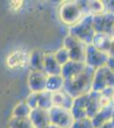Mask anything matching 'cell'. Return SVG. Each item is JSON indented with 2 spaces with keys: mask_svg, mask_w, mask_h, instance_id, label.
<instances>
[{
  "mask_svg": "<svg viewBox=\"0 0 114 128\" xmlns=\"http://www.w3.org/2000/svg\"><path fill=\"white\" fill-rule=\"evenodd\" d=\"M38 108L43 109V110L49 111L53 108V100H52V93L49 92H43L39 93V100H38Z\"/></svg>",
  "mask_w": 114,
  "mask_h": 128,
  "instance_id": "obj_23",
  "label": "cell"
},
{
  "mask_svg": "<svg viewBox=\"0 0 114 128\" xmlns=\"http://www.w3.org/2000/svg\"><path fill=\"white\" fill-rule=\"evenodd\" d=\"M43 72L48 75H61V67L56 62L54 52H44V65H43Z\"/></svg>",
  "mask_w": 114,
  "mask_h": 128,
  "instance_id": "obj_15",
  "label": "cell"
},
{
  "mask_svg": "<svg viewBox=\"0 0 114 128\" xmlns=\"http://www.w3.org/2000/svg\"><path fill=\"white\" fill-rule=\"evenodd\" d=\"M108 56H114V40L111 45V48H110L108 51Z\"/></svg>",
  "mask_w": 114,
  "mask_h": 128,
  "instance_id": "obj_31",
  "label": "cell"
},
{
  "mask_svg": "<svg viewBox=\"0 0 114 128\" xmlns=\"http://www.w3.org/2000/svg\"><path fill=\"white\" fill-rule=\"evenodd\" d=\"M113 38H114V28H113Z\"/></svg>",
  "mask_w": 114,
  "mask_h": 128,
  "instance_id": "obj_35",
  "label": "cell"
},
{
  "mask_svg": "<svg viewBox=\"0 0 114 128\" xmlns=\"http://www.w3.org/2000/svg\"><path fill=\"white\" fill-rule=\"evenodd\" d=\"M69 34L72 35L85 44H92L96 34L93 26V16H84L78 24L69 28Z\"/></svg>",
  "mask_w": 114,
  "mask_h": 128,
  "instance_id": "obj_3",
  "label": "cell"
},
{
  "mask_svg": "<svg viewBox=\"0 0 114 128\" xmlns=\"http://www.w3.org/2000/svg\"><path fill=\"white\" fill-rule=\"evenodd\" d=\"M93 26L96 34H106L113 35L114 28V14L105 12L93 16Z\"/></svg>",
  "mask_w": 114,
  "mask_h": 128,
  "instance_id": "obj_8",
  "label": "cell"
},
{
  "mask_svg": "<svg viewBox=\"0 0 114 128\" xmlns=\"http://www.w3.org/2000/svg\"><path fill=\"white\" fill-rule=\"evenodd\" d=\"M86 16L88 15L84 9L82 1H67L62 4L60 7V19L70 28L78 24Z\"/></svg>",
  "mask_w": 114,
  "mask_h": 128,
  "instance_id": "obj_2",
  "label": "cell"
},
{
  "mask_svg": "<svg viewBox=\"0 0 114 128\" xmlns=\"http://www.w3.org/2000/svg\"><path fill=\"white\" fill-rule=\"evenodd\" d=\"M31 111L32 109L27 105L26 101H22L14 106L12 110V117L13 118H27L30 115Z\"/></svg>",
  "mask_w": 114,
  "mask_h": 128,
  "instance_id": "obj_22",
  "label": "cell"
},
{
  "mask_svg": "<svg viewBox=\"0 0 114 128\" xmlns=\"http://www.w3.org/2000/svg\"><path fill=\"white\" fill-rule=\"evenodd\" d=\"M86 67V64L84 62H78L69 61L67 64L61 67V75L65 80H68L71 78L74 77L77 74L83 71Z\"/></svg>",
  "mask_w": 114,
  "mask_h": 128,
  "instance_id": "obj_13",
  "label": "cell"
},
{
  "mask_svg": "<svg viewBox=\"0 0 114 128\" xmlns=\"http://www.w3.org/2000/svg\"><path fill=\"white\" fill-rule=\"evenodd\" d=\"M9 128H35L31 120L27 118H13L9 121Z\"/></svg>",
  "mask_w": 114,
  "mask_h": 128,
  "instance_id": "obj_24",
  "label": "cell"
},
{
  "mask_svg": "<svg viewBox=\"0 0 114 128\" xmlns=\"http://www.w3.org/2000/svg\"><path fill=\"white\" fill-rule=\"evenodd\" d=\"M49 115L51 124L60 128H71L75 120L71 110L59 107H53L49 109Z\"/></svg>",
  "mask_w": 114,
  "mask_h": 128,
  "instance_id": "obj_6",
  "label": "cell"
},
{
  "mask_svg": "<svg viewBox=\"0 0 114 128\" xmlns=\"http://www.w3.org/2000/svg\"><path fill=\"white\" fill-rule=\"evenodd\" d=\"M107 88L114 89V72L107 66L95 70L92 90L101 92Z\"/></svg>",
  "mask_w": 114,
  "mask_h": 128,
  "instance_id": "obj_5",
  "label": "cell"
},
{
  "mask_svg": "<svg viewBox=\"0 0 114 128\" xmlns=\"http://www.w3.org/2000/svg\"><path fill=\"white\" fill-rule=\"evenodd\" d=\"M65 80L61 75H50L48 77L46 83V90L51 93L63 90Z\"/></svg>",
  "mask_w": 114,
  "mask_h": 128,
  "instance_id": "obj_20",
  "label": "cell"
},
{
  "mask_svg": "<svg viewBox=\"0 0 114 128\" xmlns=\"http://www.w3.org/2000/svg\"><path fill=\"white\" fill-rule=\"evenodd\" d=\"M99 128H114V124L113 123L112 120H110L107 121V122H105L104 124H102Z\"/></svg>",
  "mask_w": 114,
  "mask_h": 128,
  "instance_id": "obj_30",
  "label": "cell"
},
{
  "mask_svg": "<svg viewBox=\"0 0 114 128\" xmlns=\"http://www.w3.org/2000/svg\"><path fill=\"white\" fill-rule=\"evenodd\" d=\"M114 111V105L112 104L107 107H104L95 114L94 118H92V122L95 128H99L102 124L112 120Z\"/></svg>",
  "mask_w": 114,
  "mask_h": 128,
  "instance_id": "obj_18",
  "label": "cell"
},
{
  "mask_svg": "<svg viewBox=\"0 0 114 128\" xmlns=\"http://www.w3.org/2000/svg\"><path fill=\"white\" fill-rule=\"evenodd\" d=\"M52 100L53 107H59V108L71 110L74 98L67 94L64 90H61L60 92L52 93Z\"/></svg>",
  "mask_w": 114,
  "mask_h": 128,
  "instance_id": "obj_14",
  "label": "cell"
},
{
  "mask_svg": "<svg viewBox=\"0 0 114 128\" xmlns=\"http://www.w3.org/2000/svg\"><path fill=\"white\" fill-rule=\"evenodd\" d=\"M71 128H95L92 120L85 118L82 120H75Z\"/></svg>",
  "mask_w": 114,
  "mask_h": 128,
  "instance_id": "obj_26",
  "label": "cell"
},
{
  "mask_svg": "<svg viewBox=\"0 0 114 128\" xmlns=\"http://www.w3.org/2000/svg\"><path fill=\"white\" fill-rule=\"evenodd\" d=\"M49 75L43 71L31 70L27 78L28 87L32 92H40L46 90V83Z\"/></svg>",
  "mask_w": 114,
  "mask_h": 128,
  "instance_id": "obj_9",
  "label": "cell"
},
{
  "mask_svg": "<svg viewBox=\"0 0 114 128\" xmlns=\"http://www.w3.org/2000/svg\"><path fill=\"white\" fill-rule=\"evenodd\" d=\"M95 69L86 65L81 73L68 80H65L63 90L72 98H76L92 92V84Z\"/></svg>",
  "mask_w": 114,
  "mask_h": 128,
  "instance_id": "obj_1",
  "label": "cell"
},
{
  "mask_svg": "<svg viewBox=\"0 0 114 128\" xmlns=\"http://www.w3.org/2000/svg\"><path fill=\"white\" fill-rule=\"evenodd\" d=\"M89 94L83 95V96L74 98L71 111L75 120L89 118L87 115V108H88L89 98H90Z\"/></svg>",
  "mask_w": 114,
  "mask_h": 128,
  "instance_id": "obj_11",
  "label": "cell"
},
{
  "mask_svg": "<svg viewBox=\"0 0 114 128\" xmlns=\"http://www.w3.org/2000/svg\"><path fill=\"white\" fill-rule=\"evenodd\" d=\"M29 119L31 120L35 128H47L51 124L49 111L38 108L32 109L31 111Z\"/></svg>",
  "mask_w": 114,
  "mask_h": 128,
  "instance_id": "obj_12",
  "label": "cell"
},
{
  "mask_svg": "<svg viewBox=\"0 0 114 128\" xmlns=\"http://www.w3.org/2000/svg\"><path fill=\"white\" fill-rule=\"evenodd\" d=\"M106 12H110V13L114 14V1H106Z\"/></svg>",
  "mask_w": 114,
  "mask_h": 128,
  "instance_id": "obj_28",
  "label": "cell"
},
{
  "mask_svg": "<svg viewBox=\"0 0 114 128\" xmlns=\"http://www.w3.org/2000/svg\"><path fill=\"white\" fill-rule=\"evenodd\" d=\"M43 65H44V52L43 51L36 50L30 53L29 66L31 68V70L43 71Z\"/></svg>",
  "mask_w": 114,
  "mask_h": 128,
  "instance_id": "obj_19",
  "label": "cell"
},
{
  "mask_svg": "<svg viewBox=\"0 0 114 128\" xmlns=\"http://www.w3.org/2000/svg\"><path fill=\"white\" fill-rule=\"evenodd\" d=\"M85 6L87 12L90 16H98L106 12V6L104 1H98V0H90L85 1Z\"/></svg>",
  "mask_w": 114,
  "mask_h": 128,
  "instance_id": "obj_21",
  "label": "cell"
},
{
  "mask_svg": "<svg viewBox=\"0 0 114 128\" xmlns=\"http://www.w3.org/2000/svg\"><path fill=\"white\" fill-rule=\"evenodd\" d=\"M47 128H60V127L56 126H55V125H53V124H50V125H49Z\"/></svg>",
  "mask_w": 114,
  "mask_h": 128,
  "instance_id": "obj_32",
  "label": "cell"
},
{
  "mask_svg": "<svg viewBox=\"0 0 114 128\" xmlns=\"http://www.w3.org/2000/svg\"><path fill=\"white\" fill-rule=\"evenodd\" d=\"M54 56H55L56 62L59 63V65L61 66V67L64 66L65 64H67L69 61H71L69 52H68L66 48H64V47L57 50L55 52H54Z\"/></svg>",
  "mask_w": 114,
  "mask_h": 128,
  "instance_id": "obj_25",
  "label": "cell"
},
{
  "mask_svg": "<svg viewBox=\"0 0 114 128\" xmlns=\"http://www.w3.org/2000/svg\"><path fill=\"white\" fill-rule=\"evenodd\" d=\"M109 59L108 54L96 49L93 44L87 45L85 64L94 69H98L104 66H107Z\"/></svg>",
  "mask_w": 114,
  "mask_h": 128,
  "instance_id": "obj_7",
  "label": "cell"
},
{
  "mask_svg": "<svg viewBox=\"0 0 114 128\" xmlns=\"http://www.w3.org/2000/svg\"><path fill=\"white\" fill-rule=\"evenodd\" d=\"M30 54H28L26 50H17L8 56L6 59V64L11 69L22 68L29 65Z\"/></svg>",
  "mask_w": 114,
  "mask_h": 128,
  "instance_id": "obj_10",
  "label": "cell"
},
{
  "mask_svg": "<svg viewBox=\"0 0 114 128\" xmlns=\"http://www.w3.org/2000/svg\"><path fill=\"white\" fill-rule=\"evenodd\" d=\"M112 121H113V123L114 124V111H113V117H112Z\"/></svg>",
  "mask_w": 114,
  "mask_h": 128,
  "instance_id": "obj_34",
  "label": "cell"
},
{
  "mask_svg": "<svg viewBox=\"0 0 114 128\" xmlns=\"http://www.w3.org/2000/svg\"><path fill=\"white\" fill-rule=\"evenodd\" d=\"M22 4H23V2L22 1H13V2H11V4H10V6H11L12 10H14V11H16V10H18L20 7H21Z\"/></svg>",
  "mask_w": 114,
  "mask_h": 128,
  "instance_id": "obj_29",
  "label": "cell"
},
{
  "mask_svg": "<svg viewBox=\"0 0 114 128\" xmlns=\"http://www.w3.org/2000/svg\"><path fill=\"white\" fill-rule=\"evenodd\" d=\"M90 98H89V104L87 108V115L89 118L92 119L95 116L97 113L102 108L101 102V92H90Z\"/></svg>",
  "mask_w": 114,
  "mask_h": 128,
  "instance_id": "obj_17",
  "label": "cell"
},
{
  "mask_svg": "<svg viewBox=\"0 0 114 128\" xmlns=\"http://www.w3.org/2000/svg\"><path fill=\"white\" fill-rule=\"evenodd\" d=\"M114 38L113 35L106 34H96L93 40L92 44L99 50L108 54V51L113 44Z\"/></svg>",
  "mask_w": 114,
  "mask_h": 128,
  "instance_id": "obj_16",
  "label": "cell"
},
{
  "mask_svg": "<svg viewBox=\"0 0 114 128\" xmlns=\"http://www.w3.org/2000/svg\"><path fill=\"white\" fill-rule=\"evenodd\" d=\"M63 47L69 52L71 61L85 63L87 44L72 35L68 34L63 40Z\"/></svg>",
  "mask_w": 114,
  "mask_h": 128,
  "instance_id": "obj_4",
  "label": "cell"
},
{
  "mask_svg": "<svg viewBox=\"0 0 114 128\" xmlns=\"http://www.w3.org/2000/svg\"><path fill=\"white\" fill-rule=\"evenodd\" d=\"M38 100H39V93L37 92H31V94L26 99V102L31 108V109H35L38 106Z\"/></svg>",
  "mask_w": 114,
  "mask_h": 128,
  "instance_id": "obj_27",
  "label": "cell"
},
{
  "mask_svg": "<svg viewBox=\"0 0 114 128\" xmlns=\"http://www.w3.org/2000/svg\"><path fill=\"white\" fill-rule=\"evenodd\" d=\"M112 104L114 105V90H113V96H112Z\"/></svg>",
  "mask_w": 114,
  "mask_h": 128,
  "instance_id": "obj_33",
  "label": "cell"
}]
</instances>
